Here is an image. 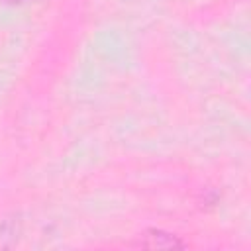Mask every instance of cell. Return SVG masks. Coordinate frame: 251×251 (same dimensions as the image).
<instances>
[{"mask_svg": "<svg viewBox=\"0 0 251 251\" xmlns=\"http://www.w3.org/2000/svg\"><path fill=\"white\" fill-rule=\"evenodd\" d=\"M12 2H25V0H12Z\"/></svg>", "mask_w": 251, "mask_h": 251, "instance_id": "cell-1", "label": "cell"}]
</instances>
